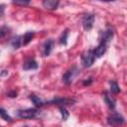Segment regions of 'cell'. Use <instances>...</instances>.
<instances>
[{
    "mask_svg": "<svg viewBox=\"0 0 127 127\" xmlns=\"http://www.w3.org/2000/svg\"><path fill=\"white\" fill-rule=\"evenodd\" d=\"M80 59H81V64L84 67H90L93 64L94 60H95V57L93 55V51L88 50V51L83 52L80 56Z\"/></svg>",
    "mask_w": 127,
    "mask_h": 127,
    "instance_id": "cell-1",
    "label": "cell"
},
{
    "mask_svg": "<svg viewBox=\"0 0 127 127\" xmlns=\"http://www.w3.org/2000/svg\"><path fill=\"white\" fill-rule=\"evenodd\" d=\"M75 99L73 98H66V97H55L52 100L46 101V104H56V105H60V106H64L65 107L66 105H72L75 103Z\"/></svg>",
    "mask_w": 127,
    "mask_h": 127,
    "instance_id": "cell-2",
    "label": "cell"
},
{
    "mask_svg": "<svg viewBox=\"0 0 127 127\" xmlns=\"http://www.w3.org/2000/svg\"><path fill=\"white\" fill-rule=\"evenodd\" d=\"M78 73H79V69H78L76 66H72L71 68H69L68 70H66V71L64 72V74L63 75V82H64V84H66V85L70 84V83L73 81L74 77H75Z\"/></svg>",
    "mask_w": 127,
    "mask_h": 127,
    "instance_id": "cell-3",
    "label": "cell"
},
{
    "mask_svg": "<svg viewBox=\"0 0 127 127\" xmlns=\"http://www.w3.org/2000/svg\"><path fill=\"white\" fill-rule=\"evenodd\" d=\"M107 123L111 126H120L125 123V118L118 112H114L107 117Z\"/></svg>",
    "mask_w": 127,
    "mask_h": 127,
    "instance_id": "cell-4",
    "label": "cell"
},
{
    "mask_svg": "<svg viewBox=\"0 0 127 127\" xmlns=\"http://www.w3.org/2000/svg\"><path fill=\"white\" fill-rule=\"evenodd\" d=\"M38 110L36 108H27V109H21L18 110L17 116L22 119H33L37 116Z\"/></svg>",
    "mask_w": 127,
    "mask_h": 127,
    "instance_id": "cell-5",
    "label": "cell"
},
{
    "mask_svg": "<svg viewBox=\"0 0 127 127\" xmlns=\"http://www.w3.org/2000/svg\"><path fill=\"white\" fill-rule=\"evenodd\" d=\"M94 20H95V17H94V14L92 13H87L83 16L82 18V27L84 30L86 31H89L92 29L93 27V23H94Z\"/></svg>",
    "mask_w": 127,
    "mask_h": 127,
    "instance_id": "cell-6",
    "label": "cell"
},
{
    "mask_svg": "<svg viewBox=\"0 0 127 127\" xmlns=\"http://www.w3.org/2000/svg\"><path fill=\"white\" fill-rule=\"evenodd\" d=\"M113 36H114V30H113L112 28L108 27V28H107L105 31L101 32L100 41H101V42H104V43H106V44L108 45V43H109V42L112 40Z\"/></svg>",
    "mask_w": 127,
    "mask_h": 127,
    "instance_id": "cell-7",
    "label": "cell"
},
{
    "mask_svg": "<svg viewBox=\"0 0 127 127\" xmlns=\"http://www.w3.org/2000/svg\"><path fill=\"white\" fill-rule=\"evenodd\" d=\"M106 50H107V44L100 41L98 46L94 50H92V51H93V55H94L95 58H100V57H102L105 54Z\"/></svg>",
    "mask_w": 127,
    "mask_h": 127,
    "instance_id": "cell-8",
    "label": "cell"
},
{
    "mask_svg": "<svg viewBox=\"0 0 127 127\" xmlns=\"http://www.w3.org/2000/svg\"><path fill=\"white\" fill-rule=\"evenodd\" d=\"M54 45H55V41L53 39H48L44 45H43V55L45 57H48L50 56V54L52 53L53 51V48H54Z\"/></svg>",
    "mask_w": 127,
    "mask_h": 127,
    "instance_id": "cell-9",
    "label": "cell"
},
{
    "mask_svg": "<svg viewBox=\"0 0 127 127\" xmlns=\"http://www.w3.org/2000/svg\"><path fill=\"white\" fill-rule=\"evenodd\" d=\"M103 100H104V102L107 104V106L110 109H114L115 108V106H116V100H115L114 97H112L110 95L109 92H107V91H104L103 92Z\"/></svg>",
    "mask_w": 127,
    "mask_h": 127,
    "instance_id": "cell-10",
    "label": "cell"
},
{
    "mask_svg": "<svg viewBox=\"0 0 127 127\" xmlns=\"http://www.w3.org/2000/svg\"><path fill=\"white\" fill-rule=\"evenodd\" d=\"M39 67L38 63L34 59H28L24 62L23 64V68L25 70H30V69H37Z\"/></svg>",
    "mask_w": 127,
    "mask_h": 127,
    "instance_id": "cell-11",
    "label": "cell"
},
{
    "mask_svg": "<svg viewBox=\"0 0 127 127\" xmlns=\"http://www.w3.org/2000/svg\"><path fill=\"white\" fill-rule=\"evenodd\" d=\"M60 2L58 0H44L43 1V6L44 8L48 10H55L58 8Z\"/></svg>",
    "mask_w": 127,
    "mask_h": 127,
    "instance_id": "cell-12",
    "label": "cell"
},
{
    "mask_svg": "<svg viewBox=\"0 0 127 127\" xmlns=\"http://www.w3.org/2000/svg\"><path fill=\"white\" fill-rule=\"evenodd\" d=\"M22 42H23V38H22V36L17 35V36H14V37L11 39V41H10V45L13 47V49L18 50V49L22 46Z\"/></svg>",
    "mask_w": 127,
    "mask_h": 127,
    "instance_id": "cell-13",
    "label": "cell"
},
{
    "mask_svg": "<svg viewBox=\"0 0 127 127\" xmlns=\"http://www.w3.org/2000/svg\"><path fill=\"white\" fill-rule=\"evenodd\" d=\"M29 98H30V100L34 103V105H35V107H42V106H44L46 103H45V101H43L39 96H37V95H35V94H31L30 96H29Z\"/></svg>",
    "mask_w": 127,
    "mask_h": 127,
    "instance_id": "cell-14",
    "label": "cell"
},
{
    "mask_svg": "<svg viewBox=\"0 0 127 127\" xmlns=\"http://www.w3.org/2000/svg\"><path fill=\"white\" fill-rule=\"evenodd\" d=\"M34 36H35V32H33V31H29V32H27L24 36H22V38H23L22 45H24V46L28 45V44L33 40Z\"/></svg>",
    "mask_w": 127,
    "mask_h": 127,
    "instance_id": "cell-15",
    "label": "cell"
},
{
    "mask_svg": "<svg viewBox=\"0 0 127 127\" xmlns=\"http://www.w3.org/2000/svg\"><path fill=\"white\" fill-rule=\"evenodd\" d=\"M68 34H69V30H68L67 28L63 31V33H62V35H61V37H60V39H59V43H60L61 45L65 46V45L67 44V37H68Z\"/></svg>",
    "mask_w": 127,
    "mask_h": 127,
    "instance_id": "cell-16",
    "label": "cell"
},
{
    "mask_svg": "<svg viewBox=\"0 0 127 127\" xmlns=\"http://www.w3.org/2000/svg\"><path fill=\"white\" fill-rule=\"evenodd\" d=\"M109 84H110V91L114 94H117L119 93L121 90H120V87L118 85V83L115 81V80H110L109 81Z\"/></svg>",
    "mask_w": 127,
    "mask_h": 127,
    "instance_id": "cell-17",
    "label": "cell"
},
{
    "mask_svg": "<svg viewBox=\"0 0 127 127\" xmlns=\"http://www.w3.org/2000/svg\"><path fill=\"white\" fill-rule=\"evenodd\" d=\"M0 117H2L5 121H8V122H11L12 121V117L7 113V111L4 109V108H2V107H0Z\"/></svg>",
    "mask_w": 127,
    "mask_h": 127,
    "instance_id": "cell-18",
    "label": "cell"
},
{
    "mask_svg": "<svg viewBox=\"0 0 127 127\" xmlns=\"http://www.w3.org/2000/svg\"><path fill=\"white\" fill-rule=\"evenodd\" d=\"M60 112H61V114H62V119L63 120H67V118H68V116H69V113H68V111L65 109V107H64V106H60Z\"/></svg>",
    "mask_w": 127,
    "mask_h": 127,
    "instance_id": "cell-19",
    "label": "cell"
},
{
    "mask_svg": "<svg viewBox=\"0 0 127 127\" xmlns=\"http://www.w3.org/2000/svg\"><path fill=\"white\" fill-rule=\"evenodd\" d=\"M9 31H10V28H9V27H7V26H2V27L0 28V39L4 38V37L9 33Z\"/></svg>",
    "mask_w": 127,
    "mask_h": 127,
    "instance_id": "cell-20",
    "label": "cell"
},
{
    "mask_svg": "<svg viewBox=\"0 0 127 127\" xmlns=\"http://www.w3.org/2000/svg\"><path fill=\"white\" fill-rule=\"evenodd\" d=\"M13 3L16 4V5H22V6H24V5H28L30 3V1L29 0H14Z\"/></svg>",
    "mask_w": 127,
    "mask_h": 127,
    "instance_id": "cell-21",
    "label": "cell"
},
{
    "mask_svg": "<svg viewBox=\"0 0 127 127\" xmlns=\"http://www.w3.org/2000/svg\"><path fill=\"white\" fill-rule=\"evenodd\" d=\"M93 82V79H92V77H88V78H86V79H84L83 80V82H82V84L84 85V86H88V85H90L91 83Z\"/></svg>",
    "mask_w": 127,
    "mask_h": 127,
    "instance_id": "cell-22",
    "label": "cell"
},
{
    "mask_svg": "<svg viewBox=\"0 0 127 127\" xmlns=\"http://www.w3.org/2000/svg\"><path fill=\"white\" fill-rule=\"evenodd\" d=\"M7 96H9V97H12V98H15V97H17V92H16L15 90H11V91H8V92H7Z\"/></svg>",
    "mask_w": 127,
    "mask_h": 127,
    "instance_id": "cell-23",
    "label": "cell"
},
{
    "mask_svg": "<svg viewBox=\"0 0 127 127\" xmlns=\"http://www.w3.org/2000/svg\"><path fill=\"white\" fill-rule=\"evenodd\" d=\"M5 5L4 4H1L0 5V17H2L3 15H4V10H5Z\"/></svg>",
    "mask_w": 127,
    "mask_h": 127,
    "instance_id": "cell-24",
    "label": "cell"
},
{
    "mask_svg": "<svg viewBox=\"0 0 127 127\" xmlns=\"http://www.w3.org/2000/svg\"><path fill=\"white\" fill-rule=\"evenodd\" d=\"M8 74V70H2V72L0 73V76H5Z\"/></svg>",
    "mask_w": 127,
    "mask_h": 127,
    "instance_id": "cell-25",
    "label": "cell"
},
{
    "mask_svg": "<svg viewBox=\"0 0 127 127\" xmlns=\"http://www.w3.org/2000/svg\"><path fill=\"white\" fill-rule=\"evenodd\" d=\"M24 127H28V126H24Z\"/></svg>",
    "mask_w": 127,
    "mask_h": 127,
    "instance_id": "cell-26",
    "label": "cell"
}]
</instances>
